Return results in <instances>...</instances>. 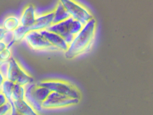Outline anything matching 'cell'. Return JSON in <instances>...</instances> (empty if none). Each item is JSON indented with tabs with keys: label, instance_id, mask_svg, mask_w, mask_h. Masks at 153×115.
Segmentation results:
<instances>
[{
	"label": "cell",
	"instance_id": "1",
	"mask_svg": "<svg viewBox=\"0 0 153 115\" xmlns=\"http://www.w3.org/2000/svg\"><path fill=\"white\" fill-rule=\"evenodd\" d=\"M96 27V21L93 18L84 26L69 45L68 50L65 52L66 58H72L88 49L94 36Z\"/></svg>",
	"mask_w": 153,
	"mask_h": 115
},
{
	"label": "cell",
	"instance_id": "2",
	"mask_svg": "<svg viewBox=\"0 0 153 115\" xmlns=\"http://www.w3.org/2000/svg\"><path fill=\"white\" fill-rule=\"evenodd\" d=\"M83 27L80 22L70 17L60 23L53 24L46 30L61 36L69 46Z\"/></svg>",
	"mask_w": 153,
	"mask_h": 115
},
{
	"label": "cell",
	"instance_id": "3",
	"mask_svg": "<svg viewBox=\"0 0 153 115\" xmlns=\"http://www.w3.org/2000/svg\"><path fill=\"white\" fill-rule=\"evenodd\" d=\"M9 63L7 79L23 86L34 83L33 78L23 68L16 59L11 58Z\"/></svg>",
	"mask_w": 153,
	"mask_h": 115
},
{
	"label": "cell",
	"instance_id": "4",
	"mask_svg": "<svg viewBox=\"0 0 153 115\" xmlns=\"http://www.w3.org/2000/svg\"><path fill=\"white\" fill-rule=\"evenodd\" d=\"M36 85L45 87L51 92L58 93L73 99H79V93L70 84L57 80H45L36 83Z\"/></svg>",
	"mask_w": 153,
	"mask_h": 115
},
{
	"label": "cell",
	"instance_id": "5",
	"mask_svg": "<svg viewBox=\"0 0 153 115\" xmlns=\"http://www.w3.org/2000/svg\"><path fill=\"white\" fill-rule=\"evenodd\" d=\"M61 2L69 13L71 17L79 21L83 25L93 18L89 11L77 2L70 0H62Z\"/></svg>",
	"mask_w": 153,
	"mask_h": 115
},
{
	"label": "cell",
	"instance_id": "6",
	"mask_svg": "<svg viewBox=\"0 0 153 115\" xmlns=\"http://www.w3.org/2000/svg\"><path fill=\"white\" fill-rule=\"evenodd\" d=\"M79 99H73L63 94L51 92L47 99L42 103L43 108H62L78 103Z\"/></svg>",
	"mask_w": 153,
	"mask_h": 115
},
{
	"label": "cell",
	"instance_id": "7",
	"mask_svg": "<svg viewBox=\"0 0 153 115\" xmlns=\"http://www.w3.org/2000/svg\"><path fill=\"white\" fill-rule=\"evenodd\" d=\"M24 41L28 47L33 50H58L53 47L38 31H30L27 35Z\"/></svg>",
	"mask_w": 153,
	"mask_h": 115
},
{
	"label": "cell",
	"instance_id": "8",
	"mask_svg": "<svg viewBox=\"0 0 153 115\" xmlns=\"http://www.w3.org/2000/svg\"><path fill=\"white\" fill-rule=\"evenodd\" d=\"M40 32L53 47L58 50H59L65 52L68 50V45L65 40L59 35L47 30L40 31Z\"/></svg>",
	"mask_w": 153,
	"mask_h": 115
},
{
	"label": "cell",
	"instance_id": "9",
	"mask_svg": "<svg viewBox=\"0 0 153 115\" xmlns=\"http://www.w3.org/2000/svg\"><path fill=\"white\" fill-rule=\"evenodd\" d=\"M53 11H49L36 17L35 23L30 27L31 31H40L46 30L53 24Z\"/></svg>",
	"mask_w": 153,
	"mask_h": 115
},
{
	"label": "cell",
	"instance_id": "10",
	"mask_svg": "<svg viewBox=\"0 0 153 115\" xmlns=\"http://www.w3.org/2000/svg\"><path fill=\"white\" fill-rule=\"evenodd\" d=\"M36 85V83H33L28 84L24 86L25 89L24 100L38 113L42 111L43 108L42 103L39 102L35 97L33 90Z\"/></svg>",
	"mask_w": 153,
	"mask_h": 115
},
{
	"label": "cell",
	"instance_id": "11",
	"mask_svg": "<svg viewBox=\"0 0 153 115\" xmlns=\"http://www.w3.org/2000/svg\"><path fill=\"white\" fill-rule=\"evenodd\" d=\"M36 17V8L33 5H27L22 10L19 17L20 25L30 27L35 23Z\"/></svg>",
	"mask_w": 153,
	"mask_h": 115
},
{
	"label": "cell",
	"instance_id": "12",
	"mask_svg": "<svg viewBox=\"0 0 153 115\" xmlns=\"http://www.w3.org/2000/svg\"><path fill=\"white\" fill-rule=\"evenodd\" d=\"M53 11V24L60 23L71 17L69 13L64 7L61 1L58 2Z\"/></svg>",
	"mask_w": 153,
	"mask_h": 115
},
{
	"label": "cell",
	"instance_id": "13",
	"mask_svg": "<svg viewBox=\"0 0 153 115\" xmlns=\"http://www.w3.org/2000/svg\"><path fill=\"white\" fill-rule=\"evenodd\" d=\"M17 111L22 115H40L25 100L14 102Z\"/></svg>",
	"mask_w": 153,
	"mask_h": 115
},
{
	"label": "cell",
	"instance_id": "14",
	"mask_svg": "<svg viewBox=\"0 0 153 115\" xmlns=\"http://www.w3.org/2000/svg\"><path fill=\"white\" fill-rule=\"evenodd\" d=\"M20 25L19 17L15 15L8 16L3 20L2 26L6 31L14 32Z\"/></svg>",
	"mask_w": 153,
	"mask_h": 115
},
{
	"label": "cell",
	"instance_id": "15",
	"mask_svg": "<svg viewBox=\"0 0 153 115\" xmlns=\"http://www.w3.org/2000/svg\"><path fill=\"white\" fill-rule=\"evenodd\" d=\"M15 83L8 79H5L2 84L1 86V92L5 95L7 99L8 102L11 104L12 108H15L14 102L11 99L12 91L14 88Z\"/></svg>",
	"mask_w": 153,
	"mask_h": 115
},
{
	"label": "cell",
	"instance_id": "16",
	"mask_svg": "<svg viewBox=\"0 0 153 115\" xmlns=\"http://www.w3.org/2000/svg\"><path fill=\"white\" fill-rule=\"evenodd\" d=\"M51 91L47 88L36 85L33 90V94L36 100L42 103L48 97Z\"/></svg>",
	"mask_w": 153,
	"mask_h": 115
},
{
	"label": "cell",
	"instance_id": "17",
	"mask_svg": "<svg viewBox=\"0 0 153 115\" xmlns=\"http://www.w3.org/2000/svg\"><path fill=\"white\" fill-rule=\"evenodd\" d=\"M30 31L31 30L30 27L20 25L14 32H13L15 42H19L24 41L27 35Z\"/></svg>",
	"mask_w": 153,
	"mask_h": 115
},
{
	"label": "cell",
	"instance_id": "18",
	"mask_svg": "<svg viewBox=\"0 0 153 115\" xmlns=\"http://www.w3.org/2000/svg\"><path fill=\"white\" fill-rule=\"evenodd\" d=\"M25 93V87L15 83L11 95V99L13 102L16 101L24 100Z\"/></svg>",
	"mask_w": 153,
	"mask_h": 115
},
{
	"label": "cell",
	"instance_id": "19",
	"mask_svg": "<svg viewBox=\"0 0 153 115\" xmlns=\"http://www.w3.org/2000/svg\"><path fill=\"white\" fill-rule=\"evenodd\" d=\"M2 41L7 45V48L11 49L12 46L16 43L13 32L7 31Z\"/></svg>",
	"mask_w": 153,
	"mask_h": 115
},
{
	"label": "cell",
	"instance_id": "20",
	"mask_svg": "<svg viewBox=\"0 0 153 115\" xmlns=\"http://www.w3.org/2000/svg\"><path fill=\"white\" fill-rule=\"evenodd\" d=\"M12 58L11 49L6 48L0 53V59L2 61H9Z\"/></svg>",
	"mask_w": 153,
	"mask_h": 115
},
{
	"label": "cell",
	"instance_id": "21",
	"mask_svg": "<svg viewBox=\"0 0 153 115\" xmlns=\"http://www.w3.org/2000/svg\"><path fill=\"white\" fill-rule=\"evenodd\" d=\"M9 66V61H2V63L0 65V72L5 79H7V77Z\"/></svg>",
	"mask_w": 153,
	"mask_h": 115
},
{
	"label": "cell",
	"instance_id": "22",
	"mask_svg": "<svg viewBox=\"0 0 153 115\" xmlns=\"http://www.w3.org/2000/svg\"><path fill=\"white\" fill-rule=\"evenodd\" d=\"M12 109L11 104L8 102L3 106H0V115H5L10 111Z\"/></svg>",
	"mask_w": 153,
	"mask_h": 115
},
{
	"label": "cell",
	"instance_id": "23",
	"mask_svg": "<svg viewBox=\"0 0 153 115\" xmlns=\"http://www.w3.org/2000/svg\"><path fill=\"white\" fill-rule=\"evenodd\" d=\"M8 102L7 99L1 92H0V106H3Z\"/></svg>",
	"mask_w": 153,
	"mask_h": 115
},
{
	"label": "cell",
	"instance_id": "24",
	"mask_svg": "<svg viewBox=\"0 0 153 115\" xmlns=\"http://www.w3.org/2000/svg\"><path fill=\"white\" fill-rule=\"evenodd\" d=\"M7 31L3 28L2 25H0V41H2Z\"/></svg>",
	"mask_w": 153,
	"mask_h": 115
},
{
	"label": "cell",
	"instance_id": "25",
	"mask_svg": "<svg viewBox=\"0 0 153 115\" xmlns=\"http://www.w3.org/2000/svg\"><path fill=\"white\" fill-rule=\"evenodd\" d=\"M7 48V46L2 41H0V53Z\"/></svg>",
	"mask_w": 153,
	"mask_h": 115
},
{
	"label": "cell",
	"instance_id": "26",
	"mask_svg": "<svg viewBox=\"0 0 153 115\" xmlns=\"http://www.w3.org/2000/svg\"><path fill=\"white\" fill-rule=\"evenodd\" d=\"M11 115H22L20 113H19L16 110V108H12L11 109Z\"/></svg>",
	"mask_w": 153,
	"mask_h": 115
},
{
	"label": "cell",
	"instance_id": "27",
	"mask_svg": "<svg viewBox=\"0 0 153 115\" xmlns=\"http://www.w3.org/2000/svg\"><path fill=\"white\" fill-rule=\"evenodd\" d=\"M5 80V78L3 76L1 72H0V86H1V85L2 84Z\"/></svg>",
	"mask_w": 153,
	"mask_h": 115
},
{
	"label": "cell",
	"instance_id": "28",
	"mask_svg": "<svg viewBox=\"0 0 153 115\" xmlns=\"http://www.w3.org/2000/svg\"><path fill=\"white\" fill-rule=\"evenodd\" d=\"M5 115H11V110L9 111V112H8L7 114H5Z\"/></svg>",
	"mask_w": 153,
	"mask_h": 115
},
{
	"label": "cell",
	"instance_id": "29",
	"mask_svg": "<svg viewBox=\"0 0 153 115\" xmlns=\"http://www.w3.org/2000/svg\"><path fill=\"white\" fill-rule=\"evenodd\" d=\"M2 60H1V59H0V65H1V63H2Z\"/></svg>",
	"mask_w": 153,
	"mask_h": 115
},
{
	"label": "cell",
	"instance_id": "30",
	"mask_svg": "<svg viewBox=\"0 0 153 115\" xmlns=\"http://www.w3.org/2000/svg\"><path fill=\"white\" fill-rule=\"evenodd\" d=\"M0 92H1V86H0Z\"/></svg>",
	"mask_w": 153,
	"mask_h": 115
}]
</instances>
